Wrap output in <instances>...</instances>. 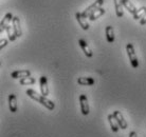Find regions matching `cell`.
Wrapping results in <instances>:
<instances>
[{"label": "cell", "instance_id": "6da1fadb", "mask_svg": "<svg viewBox=\"0 0 146 137\" xmlns=\"http://www.w3.org/2000/svg\"><path fill=\"white\" fill-rule=\"evenodd\" d=\"M26 94L28 95V96H29L30 98H32V99H34V100H36L37 102H39L40 105H42L44 107H46L48 110H50V111L54 110L55 103L52 100L48 99L46 96L39 95V94L37 93V92H35V91L32 90V89H29V90H27Z\"/></svg>", "mask_w": 146, "mask_h": 137}, {"label": "cell", "instance_id": "7a4b0ae2", "mask_svg": "<svg viewBox=\"0 0 146 137\" xmlns=\"http://www.w3.org/2000/svg\"><path fill=\"white\" fill-rule=\"evenodd\" d=\"M126 52H127L128 55V59L131 63V67L133 68H139V60H138V57H137V54H135V47L132 43H127L126 45Z\"/></svg>", "mask_w": 146, "mask_h": 137}, {"label": "cell", "instance_id": "3957f363", "mask_svg": "<svg viewBox=\"0 0 146 137\" xmlns=\"http://www.w3.org/2000/svg\"><path fill=\"white\" fill-rule=\"evenodd\" d=\"M103 4H104V0H96V1H94L91 5H89V7L82 13V15L84 16L85 18H89V16H90L94 11H96L98 9L102 7Z\"/></svg>", "mask_w": 146, "mask_h": 137}, {"label": "cell", "instance_id": "277c9868", "mask_svg": "<svg viewBox=\"0 0 146 137\" xmlns=\"http://www.w3.org/2000/svg\"><path fill=\"white\" fill-rule=\"evenodd\" d=\"M80 111L83 115H88L90 112V108H89V103H88V98L85 94H82L80 96Z\"/></svg>", "mask_w": 146, "mask_h": 137}, {"label": "cell", "instance_id": "5b68a950", "mask_svg": "<svg viewBox=\"0 0 146 137\" xmlns=\"http://www.w3.org/2000/svg\"><path fill=\"white\" fill-rule=\"evenodd\" d=\"M39 88H40V93L42 96H46L47 97L48 95L50 94V91H49V87H48V80L46 76H41L39 79Z\"/></svg>", "mask_w": 146, "mask_h": 137}, {"label": "cell", "instance_id": "8992f818", "mask_svg": "<svg viewBox=\"0 0 146 137\" xmlns=\"http://www.w3.org/2000/svg\"><path fill=\"white\" fill-rule=\"evenodd\" d=\"M112 114H113V116H114L115 120L117 121V123H119V126H120L121 129H122V130H126L128 126V123L124 119V117H123V115H122V113H121L120 111H114Z\"/></svg>", "mask_w": 146, "mask_h": 137}, {"label": "cell", "instance_id": "52a82bcc", "mask_svg": "<svg viewBox=\"0 0 146 137\" xmlns=\"http://www.w3.org/2000/svg\"><path fill=\"white\" fill-rule=\"evenodd\" d=\"M13 18H14V16L12 13H7L5 16L3 17V19L1 20V24H0V32L2 33L3 31L7 30V28L10 25V22L13 21Z\"/></svg>", "mask_w": 146, "mask_h": 137}, {"label": "cell", "instance_id": "ba28073f", "mask_svg": "<svg viewBox=\"0 0 146 137\" xmlns=\"http://www.w3.org/2000/svg\"><path fill=\"white\" fill-rule=\"evenodd\" d=\"M75 18H76L77 22H78V24H80V26L82 28L83 30H85V31H87L88 29H89V23L87 22V18H85L84 16L82 15V13H80V12H77L76 14H75Z\"/></svg>", "mask_w": 146, "mask_h": 137}, {"label": "cell", "instance_id": "9c48e42d", "mask_svg": "<svg viewBox=\"0 0 146 137\" xmlns=\"http://www.w3.org/2000/svg\"><path fill=\"white\" fill-rule=\"evenodd\" d=\"M9 108L12 113H16L18 110V105H17V97L15 94H11L9 96Z\"/></svg>", "mask_w": 146, "mask_h": 137}, {"label": "cell", "instance_id": "30bf717a", "mask_svg": "<svg viewBox=\"0 0 146 137\" xmlns=\"http://www.w3.org/2000/svg\"><path fill=\"white\" fill-rule=\"evenodd\" d=\"M31 76V71L29 70H19V71H15L11 74V77L14 79H21L25 77H29Z\"/></svg>", "mask_w": 146, "mask_h": 137}, {"label": "cell", "instance_id": "8fae6325", "mask_svg": "<svg viewBox=\"0 0 146 137\" xmlns=\"http://www.w3.org/2000/svg\"><path fill=\"white\" fill-rule=\"evenodd\" d=\"M12 24H13V29H14L16 37H17V38H18V37H21L22 31H21V28H20V20H19V18L17 16H15L14 18H13Z\"/></svg>", "mask_w": 146, "mask_h": 137}, {"label": "cell", "instance_id": "7c38bea8", "mask_svg": "<svg viewBox=\"0 0 146 137\" xmlns=\"http://www.w3.org/2000/svg\"><path fill=\"white\" fill-rule=\"evenodd\" d=\"M78 44L80 45L82 50H83V52H84V54L86 55L87 57L91 58L92 56H93V52H92L91 49L89 47V45H88L87 42H86L84 39H80V40H78Z\"/></svg>", "mask_w": 146, "mask_h": 137}, {"label": "cell", "instance_id": "4fadbf2b", "mask_svg": "<svg viewBox=\"0 0 146 137\" xmlns=\"http://www.w3.org/2000/svg\"><path fill=\"white\" fill-rule=\"evenodd\" d=\"M107 118H108L109 124H110V126H111V131H112V132H114V133H117V131H119V129H120V126H119L117 121L115 120V118H114L113 114H109Z\"/></svg>", "mask_w": 146, "mask_h": 137}, {"label": "cell", "instance_id": "5bb4252c", "mask_svg": "<svg viewBox=\"0 0 146 137\" xmlns=\"http://www.w3.org/2000/svg\"><path fill=\"white\" fill-rule=\"evenodd\" d=\"M77 83L80 86H93L94 84V79L92 77H78L77 78Z\"/></svg>", "mask_w": 146, "mask_h": 137}, {"label": "cell", "instance_id": "9a60e30c", "mask_svg": "<svg viewBox=\"0 0 146 137\" xmlns=\"http://www.w3.org/2000/svg\"><path fill=\"white\" fill-rule=\"evenodd\" d=\"M114 1V7H115V13L119 18L124 16V11H123V3L122 0H113Z\"/></svg>", "mask_w": 146, "mask_h": 137}, {"label": "cell", "instance_id": "2e32d148", "mask_svg": "<svg viewBox=\"0 0 146 137\" xmlns=\"http://www.w3.org/2000/svg\"><path fill=\"white\" fill-rule=\"evenodd\" d=\"M122 3H123V7H124L126 10H128V12L131 13L132 15H135V13H137V11H138L137 7L131 3L130 0H122Z\"/></svg>", "mask_w": 146, "mask_h": 137}, {"label": "cell", "instance_id": "e0dca14e", "mask_svg": "<svg viewBox=\"0 0 146 137\" xmlns=\"http://www.w3.org/2000/svg\"><path fill=\"white\" fill-rule=\"evenodd\" d=\"M105 33H106V39L109 43H112L114 41V31H113V28L111 25H108L106 26V30H105Z\"/></svg>", "mask_w": 146, "mask_h": 137}, {"label": "cell", "instance_id": "ac0fdd59", "mask_svg": "<svg viewBox=\"0 0 146 137\" xmlns=\"http://www.w3.org/2000/svg\"><path fill=\"white\" fill-rule=\"evenodd\" d=\"M104 14H105V10H104L103 7H100V9H98L96 11H94L90 16H89V20H90V21H94V20L100 18V17Z\"/></svg>", "mask_w": 146, "mask_h": 137}, {"label": "cell", "instance_id": "d6986e66", "mask_svg": "<svg viewBox=\"0 0 146 137\" xmlns=\"http://www.w3.org/2000/svg\"><path fill=\"white\" fill-rule=\"evenodd\" d=\"M35 78L34 77H25V78H21V79H19V83L21 84V86H30V84H33L35 83Z\"/></svg>", "mask_w": 146, "mask_h": 137}, {"label": "cell", "instance_id": "ffe728a7", "mask_svg": "<svg viewBox=\"0 0 146 137\" xmlns=\"http://www.w3.org/2000/svg\"><path fill=\"white\" fill-rule=\"evenodd\" d=\"M7 37H9V39H10V41H15L16 40V35H15V32H14V29H13V25H9L7 28Z\"/></svg>", "mask_w": 146, "mask_h": 137}, {"label": "cell", "instance_id": "44dd1931", "mask_svg": "<svg viewBox=\"0 0 146 137\" xmlns=\"http://www.w3.org/2000/svg\"><path fill=\"white\" fill-rule=\"evenodd\" d=\"M145 13H146V7H140L139 10L137 11V13L133 15V19H135V20H140V19L145 15Z\"/></svg>", "mask_w": 146, "mask_h": 137}, {"label": "cell", "instance_id": "7402d4cb", "mask_svg": "<svg viewBox=\"0 0 146 137\" xmlns=\"http://www.w3.org/2000/svg\"><path fill=\"white\" fill-rule=\"evenodd\" d=\"M9 44V39H5V38H2L1 41H0V49H3Z\"/></svg>", "mask_w": 146, "mask_h": 137}, {"label": "cell", "instance_id": "603a6c76", "mask_svg": "<svg viewBox=\"0 0 146 137\" xmlns=\"http://www.w3.org/2000/svg\"><path fill=\"white\" fill-rule=\"evenodd\" d=\"M140 24H141V25H145L146 24V13H145V15L143 16L142 18L140 19Z\"/></svg>", "mask_w": 146, "mask_h": 137}, {"label": "cell", "instance_id": "cb8c5ba5", "mask_svg": "<svg viewBox=\"0 0 146 137\" xmlns=\"http://www.w3.org/2000/svg\"><path fill=\"white\" fill-rule=\"evenodd\" d=\"M129 137H138V135H137V132H135V131L130 132V134H129Z\"/></svg>", "mask_w": 146, "mask_h": 137}]
</instances>
